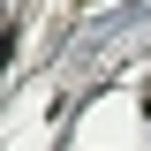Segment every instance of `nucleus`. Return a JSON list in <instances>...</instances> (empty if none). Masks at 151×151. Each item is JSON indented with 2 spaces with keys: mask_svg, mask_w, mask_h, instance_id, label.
<instances>
[]
</instances>
